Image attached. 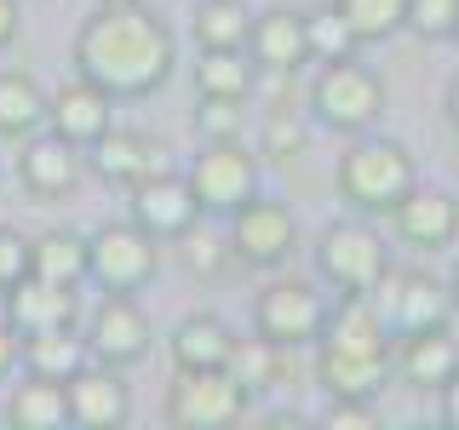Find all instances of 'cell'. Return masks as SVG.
Wrapping results in <instances>:
<instances>
[{"label":"cell","mask_w":459,"mask_h":430,"mask_svg":"<svg viewBox=\"0 0 459 430\" xmlns=\"http://www.w3.org/2000/svg\"><path fill=\"white\" fill-rule=\"evenodd\" d=\"M172 29L138 0H104L75 35V69L109 98H150L172 75Z\"/></svg>","instance_id":"cell-1"},{"label":"cell","mask_w":459,"mask_h":430,"mask_svg":"<svg viewBox=\"0 0 459 430\" xmlns=\"http://www.w3.org/2000/svg\"><path fill=\"white\" fill-rule=\"evenodd\" d=\"M391 373V322L373 293H344L316 339V379L327 396H373Z\"/></svg>","instance_id":"cell-2"},{"label":"cell","mask_w":459,"mask_h":430,"mask_svg":"<svg viewBox=\"0 0 459 430\" xmlns=\"http://www.w3.org/2000/svg\"><path fill=\"white\" fill-rule=\"evenodd\" d=\"M413 184H420L413 178V155L396 138H362L339 161V190L356 212H391Z\"/></svg>","instance_id":"cell-3"},{"label":"cell","mask_w":459,"mask_h":430,"mask_svg":"<svg viewBox=\"0 0 459 430\" xmlns=\"http://www.w3.org/2000/svg\"><path fill=\"white\" fill-rule=\"evenodd\" d=\"M310 109L333 133H368L385 115V81L356 57H333V64H322V75L310 86Z\"/></svg>","instance_id":"cell-4"},{"label":"cell","mask_w":459,"mask_h":430,"mask_svg":"<svg viewBox=\"0 0 459 430\" xmlns=\"http://www.w3.org/2000/svg\"><path fill=\"white\" fill-rule=\"evenodd\" d=\"M247 391L236 384L230 367H178L167 391V419L184 425V430H219V425H236L247 413Z\"/></svg>","instance_id":"cell-5"},{"label":"cell","mask_w":459,"mask_h":430,"mask_svg":"<svg viewBox=\"0 0 459 430\" xmlns=\"http://www.w3.org/2000/svg\"><path fill=\"white\" fill-rule=\"evenodd\" d=\"M161 253L143 224H104L86 236V281H98L104 293H138L155 276Z\"/></svg>","instance_id":"cell-6"},{"label":"cell","mask_w":459,"mask_h":430,"mask_svg":"<svg viewBox=\"0 0 459 430\" xmlns=\"http://www.w3.org/2000/svg\"><path fill=\"white\" fill-rule=\"evenodd\" d=\"M316 270L339 293H373L391 276V253H385V241L368 224H327L316 236Z\"/></svg>","instance_id":"cell-7"},{"label":"cell","mask_w":459,"mask_h":430,"mask_svg":"<svg viewBox=\"0 0 459 430\" xmlns=\"http://www.w3.org/2000/svg\"><path fill=\"white\" fill-rule=\"evenodd\" d=\"M327 298L316 293L310 281H270L264 293H258V305H253V327L264 339H276L281 350H299V344H316L322 339V322H327Z\"/></svg>","instance_id":"cell-8"},{"label":"cell","mask_w":459,"mask_h":430,"mask_svg":"<svg viewBox=\"0 0 459 430\" xmlns=\"http://www.w3.org/2000/svg\"><path fill=\"white\" fill-rule=\"evenodd\" d=\"M201 212H236L241 201L258 195V155L241 150V138H212L190 167Z\"/></svg>","instance_id":"cell-9"},{"label":"cell","mask_w":459,"mask_h":430,"mask_svg":"<svg viewBox=\"0 0 459 430\" xmlns=\"http://www.w3.org/2000/svg\"><path fill=\"white\" fill-rule=\"evenodd\" d=\"M293 241H299V224L281 201L253 195L230 212V258H241V264H253V270H276L281 258L293 253Z\"/></svg>","instance_id":"cell-10"},{"label":"cell","mask_w":459,"mask_h":430,"mask_svg":"<svg viewBox=\"0 0 459 430\" xmlns=\"http://www.w3.org/2000/svg\"><path fill=\"white\" fill-rule=\"evenodd\" d=\"M385 293L373 298V305L385 310V322H391V333H425V327H448L454 315V287H442L437 276H425V270H396V276L379 281Z\"/></svg>","instance_id":"cell-11"},{"label":"cell","mask_w":459,"mask_h":430,"mask_svg":"<svg viewBox=\"0 0 459 430\" xmlns=\"http://www.w3.org/2000/svg\"><path fill=\"white\" fill-rule=\"evenodd\" d=\"M195 212H201V201H195V184L184 178V172L161 167V172H150V178L133 184V224H143L155 241L161 236H190Z\"/></svg>","instance_id":"cell-12"},{"label":"cell","mask_w":459,"mask_h":430,"mask_svg":"<svg viewBox=\"0 0 459 430\" xmlns=\"http://www.w3.org/2000/svg\"><path fill=\"white\" fill-rule=\"evenodd\" d=\"M86 344H92V362L126 367V362H138V356L150 350V315L138 310L133 293H109L104 305L92 310V333H86Z\"/></svg>","instance_id":"cell-13"},{"label":"cell","mask_w":459,"mask_h":430,"mask_svg":"<svg viewBox=\"0 0 459 430\" xmlns=\"http://www.w3.org/2000/svg\"><path fill=\"white\" fill-rule=\"evenodd\" d=\"M126 413H133V396H126L121 373L109 362H86L75 379H69V425L115 430V425H126Z\"/></svg>","instance_id":"cell-14"},{"label":"cell","mask_w":459,"mask_h":430,"mask_svg":"<svg viewBox=\"0 0 459 430\" xmlns=\"http://www.w3.org/2000/svg\"><path fill=\"white\" fill-rule=\"evenodd\" d=\"M81 315V287H64V281H40V276H23L18 287H6V322L18 333H40V327H75Z\"/></svg>","instance_id":"cell-15"},{"label":"cell","mask_w":459,"mask_h":430,"mask_svg":"<svg viewBox=\"0 0 459 430\" xmlns=\"http://www.w3.org/2000/svg\"><path fill=\"white\" fill-rule=\"evenodd\" d=\"M247 52L258 69H270V75H293V69L310 64V29H305V12H264V18H253V35H247Z\"/></svg>","instance_id":"cell-16"},{"label":"cell","mask_w":459,"mask_h":430,"mask_svg":"<svg viewBox=\"0 0 459 430\" xmlns=\"http://www.w3.org/2000/svg\"><path fill=\"white\" fill-rule=\"evenodd\" d=\"M391 219H396V236L408 241V247L430 253V247H448L459 236V201L448 190H420V184H413L391 207Z\"/></svg>","instance_id":"cell-17"},{"label":"cell","mask_w":459,"mask_h":430,"mask_svg":"<svg viewBox=\"0 0 459 430\" xmlns=\"http://www.w3.org/2000/svg\"><path fill=\"white\" fill-rule=\"evenodd\" d=\"M18 178H23L35 195H47V201L69 195V190L81 184V143H69L64 133H47V138L29 133L23 155H18Z\"/></svg>","instance_id":"cell-18"},{"label":"cell","mask_w":459,"mask_h":430,"mask_svg":"<svg viewBox=\"0 0 459 430\" xmlns=\"http://www.w3.org/2000/svg\"><path fill=\"white\" fill-rule=\"evenodd\" d=\"M396 367L413 391H442V384L459 373V344L448 327H425V333H408L396 350Z\"/></svg>","instance_id":"cell-19"},{"label":"cell","mask_w":459,"mask_h":430,"mask_svg":"<svg viewBox=\"0 0 459 430\" xmlns=\"http://www.w3.org/2000/svg\"><path fill=\"white\" fill-rule=\"evenodd\" d=\"M47 121H52V133H64L69 143H98L109 133V92L81 75V81H69L64 92L52 98Z\"/></svg>","instance_id":"cell-20"},{"label":"cell","mask_w":459,"mask_h":430,"mask_svg":"<svg viewBox=\"0 0 459 430\" xmlns=\"http://www.w3.org/2000/svg\"><path fill=\"white\" fill-rule=\"evenodd\" d=\"M92 167L104 172L109 184H126L133 190L138 178H150V172H161V143L143 138V133H126V126H109L104 138L92 143Z\"/></svg>","instance_id":"cell-21"},{"label":"cell","mask_w":459,"mask_h":430,"mask_svg":"<svg viewBox=\"0 0 459 430\" xmlns=\"http://www.w3.org/2000/svg\"><path fill=\"white\" fill-rule=\"evenodd\" d=\"M86 362H92V344L75 339V327H40V333H23V373H35V379L69 384Z\"/></svg>","instance_id":"cell-22"},{"label":"cell","mask_w":459,"mask_h":430,"mask_svg":"<svg viewBox=\"0 0 459 430\" xmlns=\"http://www.w3.org/2000/svg\"><path fill=\"white\" fill-rule=\"evenodd\" d=\"M172 367H230V350H236V333L219 322V315H184L172 327Z\"/></svg>","instance_id":"cell-23"},{"label":"cell","mask_w":459,"mask_h":430,"mask_svg":"<svg viewBox=\"0 0 459 430\" xmlns=\"http://www.w3.org/2000/svg\"><path fill=\"white\" fill-rule=\"evenodd\" d=\"M253 52L247 47H201V64H195V92L201 98H247L253 92Z\"/></svg>","instance_id":"cell-24"},{"label":"cell","mask_w":459,"mask_h":430,"mask_svg":"<svg viewBox=\"0 0 459 430\" xmlns=\"http://www.w3.org/2000/svg\"><path fill=\"white\" fill-rule=\"evenodd\" d=\"M6 419L18 425V430H57V425H69V384L35 379V373H29V384L12 391Z\"/></svg>","instance_id":"cell-25"},{"label":"cell","mask_w":459,"mask_h":430,"mask_svg":"<svg viewBox=\"0 0 459 430\" xmlns=\"http://www.w3.org/2000/svg\"><path fill=\"white\" fill-rule=\"evenodd\" d=\"M47 109H52V98L40 92L23 69H6V75H0V138H29L47 121Z\"/></svg>","instance_id":"cell-26"},{"label":"cell","mask_w":459,"mask_h":430,"mask_svg":"<svg viewBox=\"0 0 459 430\" xmlns=\"http://www.w3.org/2000/svg\"><path fill=\"white\" fill-rule=\"evenodd\" d=\"M281 362H287V350L276 339H236V350H230V373H236V384L247 396H264V391H276L281 384Z\"/></svg>","instance_id":"cell-27"},{"label":"cell","mask_w":459,"mask_h":430,"mask_svg":"<svg viewBox=\"0 0 459 430\" xmlns=\"http://www.w3.org/2000/svg\"><path fill=\"white\" fill-rule=\"evenodd\" d=\"M29 276L81 287V281H86V241L69 236V229H52V236H40V241H35V270H29Z\"/></svg>","instance_id":"cell-28"},{"label":"cell","mask_w":459,"mask_h":430,"mask_svg":"<svg viewBox=\"0 0 459 430\" xmlns=\"http://www.w3.org/2000/svg\"><path fill=\"white\" fill-rule=\"evenodd\" d=\"M253 12L241 0H201L195 6V40L201 47H247Z\"/></svg>","instance_id":"cell-29"},{"label":"cell","mask_w":459,"mask_h":430,"mask_svg":"<svg viewBox=\"0 0 459 430\" xmlns=\"http://www.w3.org/2000/svg\"><path fill=\"white\" fill-rule=\"evenodd\" d=\"M339 12L356 40H391L396 29H408V0H339Z\"/></svg>","instance_id":"cell-30"},{"label":"cell","mask_w":459,"mask_h":430,"mask_svg":"<svg viewBox=\"0 0 459 430\" xmlns=\"http://www.w3.org/2000/svg\"><path fill=\"white\" fill-rule=\"evenodd\" d=\"M305 29H310V57H322V64H333V57H351V52H356V29L344 23L339 6L310 12Z\"/></svg>","instance_id":"cell-31"},{"label":"cell","mask_w":459,"mask_h":430,"mask_svg":"<svg viewBox=\"0 0 459 430\" xmlns=\"http://www.w3.org/2000/svg\"><path fill=\"white\" fill-rule=\"evenodd\" d=\"M408 29L420 40H454L459 0H408Z\"/></svg>","instance_id":"cell-32"},{"label":"cell","mask_w":459,"mask_h":430,"mask_svg":"<svg viewBox=\"0 0 459 430\" xmlns=\"http://www.w3.org/2000/svg\"><path fill=\"white\" fill-rule=\"evenodd\" d=\"M29 270H35V241L0 229V293H6V287H18Z\"/></svg>","instance_id":"cell-33"},{"label":"cell","mask_w":459,"mask_h":430,"mask_svg":"<svg viewBox=\"0 0 459 430\" xmlns=\"http://www.w3.org/2000/svg\"><path fill=\"white\" fill-rule=\"evenodd\" d=\"M299 150H305V126H299V115H270V121H264V155H270V161H293Z\"/></svg>","instance_id":"cell-34"},{"label":"cell","mask_w":459,"mask_h":430,"mask_svg":"<svg viewBox=\"0 0 459 430\" xmlns=\"http://www.w3.org/2000/svg\"><path fill=\"white\" fill-rule=\"evenodd\" d=\"M322 425H327V430H373L379 419H373L368 396H333V401L322 408Z\"/></svg>","instance_id":"cell-35"},{"label":"cell","mask_w":459,"mask_h":430,"mask_svg":"<svg viewBox=\"0 0 459 430\" xmlns=\"http://www.w3.org/2000/svg\"><path fill=\"white\" fill-rule=\"evenodd\" d=\"M236 126H241L236 98H207V109H201V133H207V138H236Z\"/></svg>","instance_id":"cell-36"},{"label":"cell","mask_w":459,"mask_h":430,"mask_svg":"<svg viewBox=\"0 0 459 430\" xmlns=\"http://www.w3.org/2000/svg\"><path fill=\"white\" fill-rule=\"evenodd\" d=\"M219 264H224L219 241H212V236H201V229H195V236H190V270H201V276H212Z\"/></svg>","instance_id":"cell-37"},{"label":"cell","mask_w":459,"mask_h":430,"mask_svg":"<svg viewBox=\"0 0 459 430\" xmlns=\"http://www.w3.org/2000/svg\"><path fill=\"white\" fill-rule=\"evenodd\" d=\"M18 362H23V333L6 322V327H0V379H6V373L18 367Z\"/></svg>","instance_id":"cell-38"},{"label":"cell","mask_w":459,"mask_h":430,"mask_svg":"<svg viewBox=\"0 0 459 430\" xmlns=\"http://www.w3.org/2000/svg\"><path fill=\"white\" fill-rule=\"evenodd\" d=\"M442 419H448V425H459V373H454L448 384H442Z\"/></svg>","instance_id":"cell-39"},{"label":"cell","mask_w":459,"mask_h":430,"mask_svg":"<svg viewBox=\"0 0 459 430\" xmlns=\"http://www.w3.org/2000/svg\"><path fill=\"white\" fill-rule=\"evenodd\" d=\"M18 35V0H0V47Z\"/></svg>","instance_id":"cell-40"},{"label":"cell","mask_w":459,"mask_h":430,"mask_svg":"<svg viewBox=\"0 0 459 430\" xmlns=\"http://www.w3.org/2000/svg\"><path fill=\"white\" fill-rule=\"evenodd\" d=\"M448 121H454V133H459V75H454V86H448Z\"/></svg>","instance_id":"cell-41"},{"label":"cell","mask_w":459,"mask_h":430,"mask_svg":"<svg viewBox=\"0 0 459 430\" xmlns=\"http://www.w3.org/2000/svg\"><path fill=\"white\" fill-rule=\"evenodd\" d=\"M448 287H454V305H459V270H454V281H448Z\"/></svg>","instance_id":"cell-42"},{"label":"cell","mask_w":459,"mask_h":430,"mask_svg":"<svg viewBox=\"0 0 459 430\" xmlns=\"http://www.w3.org/2000/svg\"><path fill=\"white\" fill-rule=\"evenodd\" d=\"M454 40H459V29H454Z\"/></svg>","instance_id":"cell-43"}]
</instances>
